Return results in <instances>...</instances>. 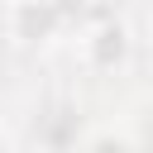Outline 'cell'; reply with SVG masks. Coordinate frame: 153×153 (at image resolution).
Here are the masks:
<instances>
[{"instance_id":"6da1fadb","label":"cell","mask_w":153,"mask_h":153,"mask_svg":"<svg viewBox=\"0 0 153 153\" xmlns=\"http://www.w3.org/2000/svg\"><path fill=\"white\" fill-rule=\"evenodd\" d=\"M0 153H10V143H5V139H0Z\"/></svg>"}]
</instances>
